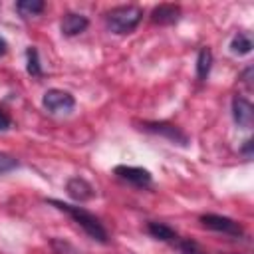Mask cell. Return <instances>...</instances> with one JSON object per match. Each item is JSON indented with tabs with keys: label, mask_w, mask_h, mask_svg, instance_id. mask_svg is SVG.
Listing matches in <instances>:
<instances>
[{
	"label": "cell",
	"mask_w": 254,
	"mask_h": 254,
	"mask_svg": "<svg viewBox=\"0 0 254 254\" xmlns=\"http://www.w3.org/2000/svg\"><path fill=\"white\" fill-rule=\"evenodd\" d=\"M18 167V159L8 155V153H2L0 151V175H6L10 171H14Z\"/></svg>",
	"instance_id": "obj_16"
},
{
	"label": "cell",
	"mask_w": 254,
	"mask_h": 254,
	"mask_svg": "<svg viewBox=\"0 0 254 254\" xmlns=\"http://www.w3.org/2000/svg\"><path fill=\"white\" fill-rule=\"evenodd\" d=\"M210 65H212V54L208 48H202L196 56V75L198 79H206L208 71H210Z\"/></svg>",
	"instance_id": "obj_13"
},
{
	"label": "cell",
	"mask_w": 254,
	"mask_h": 254,
	"mask_svg": "<svg viewBox=\"0 0 254 254\" xmlns=\"http://www.w3.org/2000/svg\"><path fill=\"white\" fill-rule=\"evenodd\" d=\"M65 189H67V194H69L73 200H79V202L89 200V198L95 196L93 187H91L85 179H81V177H71V179L67 181Z\"/></svg>",
	"instance_id": "obj_8"
},
{
	"label": "cell",
	"mask_w": 254,
	"mask_h": 254,
	"mask_svg": "<svg viewBox=\"0 0 254 254\" xmlns=\"http://www.w3.org/2000/svg\"><path fill=\"white\" fill-rule=\"evenodd\" d=\"M6 48H8L6 40H4V38H0V56H4V54H6Z\"/></svg>",
	"instance_id": "obj_20"
},
{
	"label": "cell",
	"mask_w": 254,
	"mask_h": 254,
	"mask_svg": "<svg viewBox=\"0 0 254 254\" xmlns=\"http://www.w3.org/2000/svg\"><path fill=\"white\" fill-rule=\"evenodd\" d=\"M147 230L157 240H163V242H175L177 240V232L171 226H167L165 222H149Z\"/></svg>",
	"instance_id": "obj_12"
},
{
	"label": "cell",
	"mask_w": 254,
	"mask_h": 254,
	"mask_svg": "<svg viewBox=\"0 0 254 254\" xmlns=\"http://www.w3.org/2000/svg\"><path fill=\"white\" fill-rule=\"evenodd\" d=\"M115 175L135 187H147L151 183V173L143 167H131V165H117Z\"/></svg>",
	"instance_id": "obj_7"
},
{
	"label": "cell",
	"mask_w": 254,
	"mask_h": 254,
	"mask_svg": "<svg viewBox=\"0 0 254 254\" xmlns=\"http://www.w3.org/2000/svg\"><path fill=\"white\" fill-rule=\"evenodd\" d=\"M26 69L30 75H42V65H40V58H38L36 48L26 50Z\"/></svg>",
	"instance_id": "obj_15"
},
{
	"label": "cell",
	"mask_w": 254,
	"mask_h": 254,
	"mask_svg": "<svg viewBox=\"0 0 254 254\" xmlns=\"http://www.w3.org/2000/svg\"><path fill=\"white\" fill-rule=\"evenodd\" d=\"M141 129L149 131V133H155V135H161V137H167L169 141L177 143V145H189V137L185 131H181L177 125H171V123H165V121H145L141 125Z\"/></svg>",
	"instance_id": "obj_4"
},
{
	"label": "cell",
	"mask_w": 254,
	"mask_h": 254,
	"mask_svg": "<svg viewBox=\"0 0 254 254\" xmlns=\"http://www.w3.org/2000/svg\"><path fill=\"white\" fill-rule=\"evenodd\" d=\"M179 18H181V8L179 6H173V4H161V6H157L151 12V20L155 24H161V26L175 24Z\"/></svg>",
	"instance_id": "obj_9"
},
{
	"label": "cell",
	"mask_w": 254,
	"mask_h": 254,
	"mask_svg": "<svg viewBox=\"0 0 254 254\" xmlns=\"http://www.w3.org/2000/svg\"><path fill=\"white\" fill-rule=\"evenodd\" d=\"M44 8H46V4H44L42 0H20V2H16V10H18L24 18L36 16V14H40Z\"/></svg>",
	"instance_id": "obj_14"
},
{
	"label": "cell",
	"mask_w": 254,
	"mask_h": 254,
	"mask_svg": "<svg viewBox=\"0 0 254 254\" xmlns=\"http://www.w3.org/2000/svg\"><path fill=\"white\" fill-rule=\"evenodd\" d=\"M252 48H254V42L248 32H238L230 42V52L236 56H246L252 52Z\"/></svg>",
	"instance_id": "obj_11"
},
{
	"label": "cell",
	"mask_w": 254,
	"mask_h": 254,
	"mask_svg": "<svg viewBox=\"0 0 254 254\" xmlns=\"http://www.w3.org/2000/svg\"><path fill=\"white\" fill-rule=\"evenodd\" d=\"M200 222L204 228L208 230H216V232H222V234H228V236H240L242 234V226L228 218V216H220V214H202L200 216Z\"/></svg>",
	"instance_id": "obj_5"
},
{
	"label": "cell",
	"mask_w": 254,
	"mask_h": 254,
	"mask_svg": "<svg viewBox=\"0 0 254 254\" xmlns=\"http://www.w3.org/2000/svg\"><path fill=\"white\" fill-rule=\"evenodd\" d=\"M60 28H62V34H64V36H77V34H81V32L87 28V18L81 16V14L69 12V14L64 16Z\"/></svg>",
	"instance_id": "obj_10"
},
{
	"label": "cell",
	"mask_w": 254,
	"mask_h": 254,
	"mask_svg": "<svg viewBox=\"0 0 254 254\" xmlns=\"http://www.w3.org/2000/svg\"><path fill=\"white\" fill-rule=\"evenodd\" d=\"M48 202L54 204L56 208H60L62 212L69 214L71 220H73L77 226H81V230H83L89 238H93V240H97V242H101V244L107 242V238H109V236H107V230L103 228V224L99 222V218L93 216L89 210H85V208H81V206H75V204H67V202H62V200H56V198H50Z\"/></svg>",
	"instance_id": "obj_1"
},
{
	"label": "cell",
	"mask_w": 254,
	"mask_h": 254,
	"mask_svg": "<svg viewBox=\"0 0 254 254\" xmlns=\"http://www.w3.org/2000/svg\"><path fill=\"white\" fill-rule=\"evenodd\" d=\"M143 18V10L133 4L115 6L105 14V24L113 34H129L133 32Z\"/></svg>",
	"instance_id": "obj_2"
},
{
	"label": "cell",
	"mask_w": 254,
	"mask_h": 254,
	"mask_svg": "<svg viewBox=\"0 0 254 254\" xmlns=\"http://www.w3.org/2000/svg\"><path fill=\"white\" fill-rule=\"evenodd\" d=\"M232 117L238 123V127L250 129L252 123H254V107H252V103L242 95H234V99H232Z\"/></svg>",
	"instance_id": "obj_6"
},
{
	"label": "cell",
	"mask_w": 254,
	"mask_h": 254,
	"mask_svg": "<svg viewBox=\"0 0 254 254\" xmlns=\"http://www.w3.org/2000/svg\"><path fill=\"white\" fill-rule=\"evenodd\" d=\"M10 125H12V121H10L8 113L0 109V131H6V129H10Z\"/></svg>",
	"instance_id": "obj_18"
},
{
	"label": "cell",
	"mask_w": 254,
	"mask_h": 254,
	"mask_svg": "<svg viewBox=\"0 0 254 254\" xmlns=\"http://www.w3.org/2000/svg\"><path fill=\"white\" fill-rule=\"evenodd\" d=\"M242 153H244L246 157H250V155H252V141H250V139H248V141H246V145L242 147Z\"/></svg>",
	"instance_id": "obj_19"
},
{
	"label": "cell",
	"mask_w": 254,
	"mask_h": 254,
	"mask_svg": "<svg viewBox=\"0 0 254 254\" xmlns=\"http://www.w3.org/2000/svg\"><path fill=\"white\" fill-rule=\"evenodd\" d=\"M42 103L50 113L60 115V113H69L73 109V105H75V99H73L71 93H67L64 89H48L44 93Z\"/></svg>",
	"instance_id": "obj_3"
},
{
	"label": "cell",
	"mask_w": 254,
	"mask_h": 254,
	"mask_svg": "<svg viewBox=\"0 0 254 254\" xmlns=\"http://www.w3.org/2000/svg\"><path fill=\"white\" fill-rule=\"evenodd\" d=\"M177 246H179L181 254H206L194 240H179Z\"/></svg>",
	"instance_id": "obj_17"
}]
</instances>
